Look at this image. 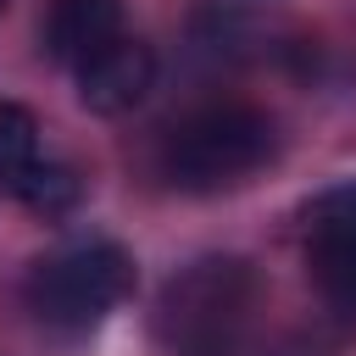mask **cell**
Masks as SVG:
<instances>
[{
	"mask_svg": "<svg viewBox=\"0 0 356 356\" xmlns=\"http://www.w3.org/2000/svg\"><path fill=\"white\" fill-rule=\"evenodd\" d=\"M122 39V0H50L44 17V50L67 61L72 72Z\"/></svg>",
	"mask_w": 356,
	"mask_h": 356,
	"instance_id": "8992f818",
	"label": "cell"
},
{
	"mask_svg": "<svg viewBox=\"0 0 356 356\" xmlns=\"http://www.w3.org/2000/svg\"><path fill=\"white\" fill-rule=\"evenodd\" d=\"M256 300V273L239 256H200L161 284L156 339L167 356H234Z\"/></svg>",
	"mask_w": 356,
	"mask_h": 356,
	"instance_id": "6da1fadb",
	"label": "cell"
},
{
	"mask_svg": "<svg viewBox=\"0 0 356 356\" xmlns=\"http://www.w3.org/2000/svg\"><path fill=\"white\" fill-rule=\"evenodd\" d=\"M39 161L44 156H39V122H33V111L17 106V100H0V189L17 195Z\"/></svg>",
	"mask_w": 356,
	"mask_h": 356,
	"instance_id": "52a82bcc",
	"label": "cell"
},
{
	"mask_svg": "<svg viewBox=\"0 0 356 356\" xmlns=\"http://www.w3.org/2000/svg\"><path fill=\"white\" fill-rule=\"evenodd\" d=\"M134 289V261L111 239H78L56 256H44L28 273V312L61 334L95 328L122 295Z\"/></svg>",
	"mask_w": 356,
	"mask_h": 356,
	"instance_id": "3957f363",
	"label": "cell"
},
{
	"mask_svg": "<svg viewBox=\"0 0 356 356\" xmlns=\"http://www.w3.org/2000/svg\"><path fill=\"white\" fill-rule=\"evenodd\" d=\"M306 267L328 312L356 323V184H339L306 206Z\"/></svg>",
	"mask_w": 356,
	"mask_h": 356,
	"instance_id": "277c9868",
	"label": "cell"
},
{
	"mask_svg": "<svg viewBox=\"0 0 356 356\" xmlns=\"http://www.w3.org/2000/svg\"><path fill=\"white\" fill-rule=\"evenodd\" d=\"M273 145H278V134H273L267 111L217 100V106L189 111L167 134L161 172H167V184H178L189 195H211V189H234L250 172H261L273 161Z\"/></svg>",
	"mask_w": 356,
	"mask_h": 356,
	"instance_id": "7a4b0ae2",
	"label": "cell"
},
{
	"mask_svg": "<svg viewBox=\"0 0 356 356\" xmlns=\"http://www.w3.org/2000/svg\"><path fill=\"white\" fill-rule=\"evenodd\" d=\"M17 200H28L33 211H67L72 200H78V178H72V167H61V161H39L33 172H28V184L17 189Z\"/></svg>",
	"mask_w": 356,
	"mask_h": 356,
	"instance_id": "ba28073f",
	"label": "cell"
},
{
	"mask_svg": "<svg viewBox=\"0 0 356 356\" xmlns=\"http://www.w3.org/2000/svg\"><path fill=\"white\" fill-rule=\"evenodd\" d=\"M150 83H156V50L139 44V39H128V33L78 67V100H83L95 117H122V111H134V106L150 95Z\"/></svg>",
	"mask_w": 356,
	"mask_h": 356,
	"instance_id": "5b68a950",
	"label": "cell"
}]
</instances>
